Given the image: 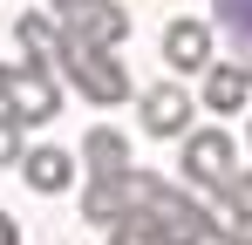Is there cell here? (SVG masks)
Masks as SVG:
<instances>
[{
    "label": "cell",
    "instance_id": "cell-6",
    "mask_svg": "<svg viewBox=\"0 0 252 245\" xmlns=\"http://www.w3.org/2000/svg\"><path fill=\"white\" fill-rule=\"evenodd\" d=\"M136 116H143V136H184L191 129V89L177 82H157L136 95Z\"/></svg>",
    "mask_w": 252,
    "mask_h": 245
},
{
    "label": "cell",
    "instance_id": "cell-10",
    "mask_svg": "<svg viewBox=\"0 0 252 245\" xmlns=\"http://www.w3.org/2000/svg\"><path fill=\"white\" fill-rule=\"evenodd\" d=\"M246 95H252L246 61H211V68H205V109H211V116H232V109H246Z\"/></svg>",
    "mask_w": 252,
    "mask_h": 245
},
{
    "label": "cell",
    "instance_id": "cell-3",
    "mask_svg": "<svg viewBox=\"0 0 252 245\" xmlns=\"http://www.w3.org/2000/svg\"><path fill=\"white\" fill-rule=\"evenodd\" d=\"M55 21H62V41H82V48H123L129 41V14L116 0H48Z\"/></svg>",
    "mask_w": 252,
    "mask_h": 245
},
{
    "label": "cell",
    "instance_id": "cell-4",
    "mask_svg": "<svg viewBox=\"0 0 252 245\" xmlns=\"http://www.w3.org/2000/svg\"><path fill=\"white\" fill-rule=\"evenodd\" d=\"M7 109L21 116V129H41V122L62 116V82H55V61H21V68H7Z\"/></svg>",
    "mask_w": 252,
    "mask_h": 245
},
{
    "label": "cell",
    "instance_id": "cell-17",
    "mask_svg": "<svg viewBox=\"0 0 252 245\" xmlns=\"http://www.w3.org/2000/svg\"><path fill=\"white\" fill-rule=\"evenodd\" d=\"M0 245H21V225H14L7 211H0Z\"/></svg>",
    "mask_w": 252,
    "mask_h": 245
},
{
    "label": "cell",
    "instance_id": "cell-15",
    "mask_svg": "<svg viewBox=\"0 0 252 245\" xmlns=\"http://www.w3.org/2000/svg\"><path fill=\"white\" fill-rule=\"evenodd\" d=\"M21 150H28V129H21V116H14V109H0V170H14V163H21Z\"/></svg>",
    "mask_w": 252,
    "mask_h": 245
},
{
    "label": "cell",
    "instance_id": "cell-9",
    "mask_svg": "<svg viewBox=\"0 0 252 245\" xmlns=\"http://www.w3.org/2000/svg\"><path fill=\"white\" fill-rule=\"evenodd\" d=\"M164 61L177 75H205L211 68V21H170L164 28Z\"/></svg>",
    "mask_w": 252,
    "mask_h": 245
},
{
    "label": "cell",
    "instance_id": "cell-2",
    "mask_svg": "<svg viewBox=\"0 0 252 245\" xmlns=\"http://www.w3.org/2000/svg\"><path fill=\"white\" fill-rule=\"evenodd\" d=\"M55 68L75 82V95H82V102H95V109H109V102H123V95H129V68L116 61V48H82V41H62Z\"/></svg>",
    "mask_w": 252,
    "mask_h": 245
},
{
    "label": "cell",
    "instance_id": "cell-21",
    "mask_svg": "<svg viewBox=\"0 0 252 245\" xmlns=\"http://www.w3.org/2000/svg\"><path fill=\"white\" fill-rule=\"evenodd\" d=\"M246 75H252V55H246Z\"/></svg>",
    "mask_w": 252,
    "mask_h": 245
},
{
    "label": "cell",
    "instance_id": "cell-18",
    "mask_svg": "<svg viewBox=\"0 0 252 245\" xmlns=\"http://www.w3.org/2000/svg\"><path fill=\"white\" fill-rule=\"evenodd\" d=\"M0 109H7V61H0Z\"/></svg>",
    "mask_w": 252,
    "mask_h": 245
},
{
    "label": "cell",
    "instance_id": "cell-8",
    "mask_svg": "<svg viewBox=\"0 0 252 245\" xmlns=\"http://www.w3.org/2000/svg\"><path fill=\"white\" fill-rule=\"evenodd\" d=\"M82 177H102V184H123L129 177V143H123V129H109V122H95L82 136Z\"/></svg>",
    "mask_w": 252,
    "mask_h": 245
},
{
    "label": "cell",
    "instance_id": "cell-13",
    "mask_svg": "<svg viewBox=\"0 0 252 245\" xmlns=\"http://www.w3.org/2000/svg\"><path fill=\"white\" fill-rule=\"evenodd\" d=\"M211 7H218V28L239 48H252V0H211Z\"/></svg>",
    "mask_w": 252,
    "mask_h": 245
},
{
    "label": "cell",
    "instance_id": "cell-12",
    "mask_svg": "<svg viewBox=\"0 0 252 245\" xmlns=\"http://www.w3.org/2000/svg\"><path fill=\"white\" fill-rule=\"evenodd\" d=\"M82 218H89V225H102V232L123 225V218H129V191H123V184L89 177V184H82Z\"/></svg>",
    "mask_w": 252,
    "mask_h": 245
},
{
    "label": "cell",
    "instance_id": "cell-16",
    "mask_svg": "<svg viewBox=\"0 0 252 245\" xmlns=\"http://www.w3.org/2000/svg\"><path fill=\"white\" fill-rule=\"evenodd\" d=\"M109 245H164V239L150 232V218H136V211H129L123 225H109Z\"/></svg>",
    "mask_w": 252,
    "mask_h": 245
},
{
    "label": "cell",
    "instance_id": "cell-7",
    "mask_svg": "<svg viewBox=\"0 0 252 245\" xmlns=\"http://www.w3.org/2000/svg\"><path fill=\"white\" fill-rule=\"evenodd\" d=\"M14 170L28 177V191H41V198H62V191L75 184V150L34 143V150H21V163H14Z\"/></svg>",
    "mask_w": 252,
    "mask_h": 245
},
{
    "label": "cell",
    "instance_id": "cell-20",
    "mask_svg": "<svg viewBox=\"0 0 252 245\" xmlns=\"http://www.w3.org/2000/svg\"><path fill=\"white\" fill-rule=\"evenodd\" d=\"M246 143H252V122H246Z\"/></svg>",
    "mask_w": 252,
    "mask_h": 245
},
{
    "label": "cell",
    "instance_id": "cell-1",
    "mask_svg": "<svg viewBox=\"0 0 252 245\" xmlns=\"http://www.w3.org/2000/svg\"><path fill=\"white\" fill-rule=\"evenodd\" d=\"M123 191H129V211L150 218V232H157L164 245H205L211 239V211L191 204V184H164V177H150V170L129 163Z\"/></svg>",
    "mask_w": 252,
    "mask_h": 245
},
{
    "label": "cell",
    "instance_id": "cell-14",
    "mask_svg": "<svg viewBox=\"0 0 252 245\" xmlns=\"http://www.w3.org/2000/svg\"><path fill=\"white\" fill-rule=\"evenodd\" d=\"M218 198H225V211H232L239 225H252V170H232V177L218 184Z\"/></svg>",
    "mask_w": 252,
    "mask_h": 245
},
{
    "label": "cell",
    "instance_id": "cell-5",
    "mask_svg": "<svg viewBox=\"0 0 252 245\" xmlns=\"http://www.w3.org/2000/svg\"><path fill=\"white\" fill-rule=\"evenodd\" d=\"M177 170H184L191 191H218V184L239 170V150H232L225 129H184V157H177Z\"/></svg>",
    "mask_w": 252,
    "mask_h": 245
},
{
    "label": "cell",
    "instance_id": "cell-19",
    "mask_svg": "<svg viewBox=\"0 0 252 245\" xmlns=\"http://www.w3.org/2000/svg\"><path fill=\"white\" fill-rule=\"evenodd\" d=\"M232 245H252V239H246V232H239V239H232Z\"/></svg>",
    "mask_w": 252,
    "mask_h": 245
},
{
    "label": "cell",
    "instance_id": "cell-11",
    "mask_svg": "<svg viewBox=\"0 0 252 245\" xmlns=\"http://www.w3.org/2000/svg\"><path fill=\"white\" fill-rule=\"evenodd\" d=\"M14 41H21L28 61H55V55H62V21H55V7H28V14L14 21Z\"/></svg>",
    "mask_w": 252,
    "mask_h": 245
}]
</instances>
